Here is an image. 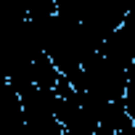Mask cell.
Here are the masks:
<instances>
[{
    "mask_svg": "<svg viewBox=\"0 0 135 135\" xmlns=\"http://www.w3.org/2000/svg\"><path fill=\"white\" fill-rule=\"evenodd\" d=\"M82 90L101 101H124L127 90V66L117 64L106 53H95L82 64Z\"/></svg>",
    "mask_w": 135,
    "mask_h": 135,
    "instance_id": "1",
    "label": "cell"
},
{
    "mask_svg": "<svg viewBox=\"0 0 135 135\" xmlns=\"http://www.w3.org/2000/svg\"><path fill=\"white\" fill-rule=\"evenodd\" d=\"M124 16H127V11L117 3V0H95L90 6V11H88V16L82 19V27L88 29V35L98 45H103V40L114 29H119L124 24Z\"/></svg>",
    "mask_w": 135,
    "mask_h": 135,
    "instance_id": "2",
    "label": "cell"
},
{
    "mask_svg": "<svg viewBox=\"0 0 135 135\" xmlns=\"http://www.w3.org/2000/svg\"><path fill=\"white\" fill-rule=\"evenodd\" d=\"M0 135H29L21 93L11 82L0 85Z\"/></svg>",
    "mask_w": 135,
    "mask_h": 135,
    "instance_id": "3",
    "label": "cell"
},
{
    "mask_svg": "<svg viewBox=\"0 0 135 135\" xmlns=\"http://www.w3.org/2000/svg\"><path fill=\"white\" fill-rule=\"evenodd\" d=\"M95 135H135V119L127 114L124 101H111L95 127Z\"/></svg>",
    "mask_w": 135,
    "mask_h": 135,
    "instance_id": "4",
    "label": "cell"
},
{
    "mask_svg": "<svg viewBox=\"0 0 135 135\" xmlns=\"http://www.w3.org/2000/svg\"><path fill=\"white\" fill-rule=\"evenodd\" d=\"M11 3L27 13V19H37V16H48L56 11V0H11Z\"/></svg>",
    "mask_w": 135,
    "mask_h": 135,
    "instance_id": "5",
    "label": "cell"
}]
</instances>
